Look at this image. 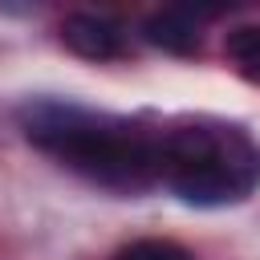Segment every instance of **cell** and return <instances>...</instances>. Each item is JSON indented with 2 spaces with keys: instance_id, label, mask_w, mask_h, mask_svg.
<instances>
[{
  "instance_id": "6da1fadb",
  "label": "cell",
  "mask_w": 260,
  "mask_h": 260,
  "mask_svg": "<svg viewBox=\"0 0 260 260\" xmlns=\"http://www.w3.org/2000/svg\"><path fill=\"white\" fill-rule=\"evenodd\" d=\"M32 146L110 191H142L158 179V142L138 126L69 102H37L24 110Z\"/></svg>"
},
{
  "instance_id": "7a4b0ae2",
  "label": "cell",
  "mask_w": 260,
  "mask_h": 260,
  "mask_svg": "<svg viewBox=\"0 0 260 260\" xmlns=\"http://www.w3.org/2000/svg\"><path fill=\"white\" fill-rule=\"evenodd\" d=\"M158 179L195 207L244 203L260 187V146L232 122H187L158 142Z\"/></svg>"
},
{
  "instance_id": "3957f363",
  "label": "cell",
  "mask_w": 260,
  "mask_h": 260,
  "mask_svg": "<svg viewBox=\"0 0 260 260\" xmlns=\"http://www.w3.org/2000/svg\"><path fill=\"white\" fill-rule=\"evenodd\" d=\"M61 41L77 57H89V61H114V57L126 53L122 24H114L110 16H98V12H73V16H65Z\"/></svg>"
},
{
  "instance_id": "277c9868",
  "label": "cell",
  "mask_w": 260,
  "mask_h": 260,
  "mask_svg": "<svg viewBox=\"0 0 260 260\" xmlns=\"http://www.w3.org/2000/svg\"><path fill=\"white\" fill-rule=\"evenodd\" d=\"M142 37L150 45H158L162 53H179V57L199 53V20L187 8H162V12H154L146 20Z\"/></svg>"
},
{
  "instance_id": "5b68a950",
  "label": "cell",
  "mask_w": 260,
  "mask_h": 260,
  "mask_svg": "<svg viewBox=\"0 0 260 260\" xmlns=\"http://www.w3.org/2000/svg\"><path fill=\"white\" fill-rule=\"evenodd\" d=\"M223 53L232 57V65L248 77V81H260V24H240L228 32L223 41Z\"/></svg>"
},
{
  "instance_id": "8992f818",
  "label": "cell",
  "mask_w": 260,
  "mask_h": 260,
  "mask_svg": "<svg viewBox=\"0 0 260 260\" xmlns=\"http://www.w3.org/2000/svg\"><path fill=\"white\" fill-rule=\"evenodd\" d=\"M118 260H195V256L187 248L171 244V240H138V244L122 248Z\"/></svg>"
}]
</instances>
